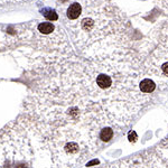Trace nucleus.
Segmentation results:
<instances>
[{"label": "nucleus", "mask_w": 168, "mask_h": 168, "mask_svg": "<svg viewBox=\"0 0 168 168\" xmlns=\"http://www.w3.org/2000/svg\"><path fill=\"white\" fill-rule=\"evenodd\" d=\"M96 85L99 86L100 89H109L110 86L112 85V79L111 76L108 75V74H98L96 75Z\"/></svg>", "instance_id": "nucleus-1"}, {"label": "nucleus", "mask_w": 168, "mask_h": 168, "mask_svg": "<svg viewBox=\"0 0 168 168\" xmlns=\"http://www.w3.org/2000/svg\"><path fill=\"white\" fill-rule=\"evenodd\" d=\"M139 88H140V91L142 93H151L156 88V84L152 80L150 79H145L142 80L139 84Z\"/></svg>", "instance_id": "nucleus-2"}, {"label": "nucleus", "mask_w": 168, "mask_h": 168, "mask_svg": "<svg viewBox=\"0 0 168 168\" xmlns=\"http://www.w3.org/2000/svg\"><path fill=\"white\" fill-rule=\"evenodd\" d=\"M38 30L44 35L52 34L55 30V26L51 23H41V24L38 25Z\"/></svg>", "instance_id": "nucleus-3"}, {"label": "nucleus", "mask_w": 168, "mask_h": 168, "mask_svg": "<svg viewBox=\"0 0 168 168\" xmlns=\"http://www.w3.org/2000/svg\"><path fill=\"white\" fill-rule=\"evenodd\" d=\"M113 137V130L111 128H104L100 132V139L103 141H109Z\"/></svg>", "instance_id": "nucleus-4"}, {"label": "nucleus", "mask_w": 168, "mask_h": 168, "mask_svg": "<svg viewBox=\"0 0 168 168\" xmlns=\"http://www.w3.org/2000/svg\"><path fill=\"white\" fill-rule=\"evenodd\" d=\"M160 69H161V72H163V74H164L165 76H167V77H168V62H166L165 64H163Z\"/></svg>", "instance_id": "nucleus-5"}, {"label": "nucleus", "mask_w": 168, "mask_h": 168, "mask_svg": "<svg viewBox=\"0 0 168 168\" xmlns=\"http://www.w3.org/2000/svg\"><path fill=\"white\" fill-rule=\"evenodd\" d=\"M128 139H129V141H130V142H134V141L137 140V134H136L134 131H131L130 134H129V137H128Z\"/></svg>", "instance_id": "nucleus-6"}]
</instances>
